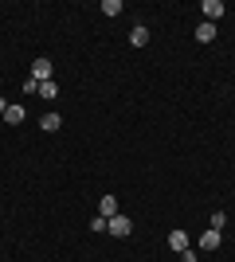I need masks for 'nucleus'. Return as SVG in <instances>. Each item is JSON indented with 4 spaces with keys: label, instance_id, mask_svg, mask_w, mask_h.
I'll use <instances>...</instances> for the list:
<instances>
[{
    "label": "nucleus",
    "instance_id": "1",
    "mask_svg": "<svg viewBox=\"0 0 235 262\" xmlns=\"http://www.w3.org/2000/svg\"><path fill=\"white\" fill-rule=\"evenodd\" d=\"M106 231H110V235H118V239H125V235L134 231V219L118 211V215H114V219H106Z\"/></svg>",
    "mask_w": 235,
    "mask_h": 262
},
{
    "label": "nucleus",
    "instance_id": "2",
    "mask_svg": "<svg viewBox=\"0 0 235 262\" xmlns=\"http://www.w3.org/2000/svg\"><path fill=\"white\" fill-rule=\"evenodd\" d=\"M51 71H55L51 59H35V63H32V78H35V82H51V78H55Z\"/></svg>",
    "mask_w": 235,
    "mask_h": 262
},
{
    "label": "nucleus",
    "instance_id": "3",
    "mask_svg": "<svg viewBox=\"0 0 235 262\" xmlns=\"http://www.w3.org/2000/svg\"><path fill=\"white\" fill-rule=\"evenodd\" d=\"M200 12L208 16V24H216L220 16H224V0H204V4H200Z\"/></svg>",
    "mask_w": 235,
    "mask_h": 262
},
{
    "label": "nucleus",
    "instance_id": "4",
    "mask_svg": "<svg viewBox=\"0 0 235 262\" xmlns=\"http://www.w3.org/2000/svg\"><path fill=\"white\" fill-rule=\"evenodd\" d=\"M98 215L102 219H114V215H118V200H114V196H102L98 200Z\"/></svg>",
    "mask_w": 235,
    "mask_h": 262
},
{
    "label": "nucleus",
    "instance_id": "5",
    "mask_svg": "<svg viewBox=\"0 0 235 262\" xmlns=\"http://www.w3.org/2000/svg\"><path fill=\"white\" fill-rule=\"evenodd\" d=\"M168 247L173 251H188V231H168Z\"/></svg>",
    "mask_w": 235,
    "mask_h": 262
},
{
    "label": "nucleus",
    "instance_id": "6",
    "mask_svg": "<svg viewBox=\"0 0 235 262\" xmlns=\"http://www.w3.org/2000/svg\"><path fill=\"white\" fill-rule=\"evenodd\" d=\"M24 118H28V110H24V106H8V110H4V121H8V125H24Z\"/></svg>",
    "mask_w": 235,
    "mask_h": 262
},
{
    "label": "nucleus",
    "instance_id": "7",
    "mask_svg": "<svg viewBox=\"0 0 235 262\" xmlns=\"http://www.w3.org/2000/svg\"><path fill=\"white\" fill-rule=\"evenodd\" d=\"M196 39H200V43H216V24L204 20L200 28H196Z\"/></svg>",
    "mask_w": 235,
    "mask_h": 262
},
{
    "label": "nucleus",
    "instance_id": "8",
    "mask_svg": "<svg viewBox=\"0 0 235 262\" xmlns=\"http://www.w3.org/2000/svg\"><path fill=\"white\" fill-rule=\"evenodd\" d=\"M220 247V231H204L200 235V251H216Z\"/></svg>",
    "mask_w": 235,
    "mask_h": 262
},
{
    "label": "nucleus",
    "instance_id": "9",
    "mask_svg": "<svg viewBox=\"0 0 235 262\" xmlns=\"http://www.w3.org/2000/svg\"><path fill=\"white\" fill-rule=\"evenodd\" d=\"M130 43H134V47H145V43H149V28H141V24H137L134 32H130Z\"/></svg>",
    "mask_w": 235,
    "mask_h": 262
},
{
    "label": "nucleus",
    "instance_id": "10",
    "mask_svg": "<svg viewBox=\"0 0 235 262\" xmlns=\"http://www.w3.org/2000/svg\"><path fill=\"white\" fill-rule=\"evenodd\" d=\"M39 125H44L47 133H55V129H63V118H59V114H44V121H39Z\"/></svg>",
    "mask_w": 235,
    "mask_h": 262
},
{
    "label": "nucleus",
    "instance_id": "11",
    "mask_svg": "<svg viewBox=\"0 0 235 262\" xmlns=\"http://www.w3.org/2000/svg\"><path fill=\"white\" fill-rule=\"evenodd\" d=\"M55 94H59L55 78H51V82H39V98H47V102H51V98H55Z\"/></svg>",
    "mask_w": 235,
    "mask_h": 262
},
{
    "label": "nucleus",
    "instance_id": "12",
    "mask_svg": "<svg viewBox=\"0 0 235 262\" xmlns=\"http://www.w3.org/2000/svg\"><path fill=\"white\" fill-rule=\"evenodd\" d=\"M102 12L106 16H122V0H102Z\"/></svg>",
    "mask_w": 235,
    "mask_h": 262
},
{
    "label": "nucleus",
    "instance_id": "13",
    "mask_svg": "<svg viewBox=\"0 0 235 262\" xmlns=\"http://www.w3.org/2000/svg\"><path fill=\"white\" fill-rule=\"evenodd\" d=\"M227 223V211H212V231H224Z\"/></svg>",
    "mask_w": 235,
    "mask_h": 262
},
{
    "label": "nucleus",
    "instance_id": "14",
    "mask_svg": "<svg viewBox=\"0 0 235 262\" xmlns=\"http://www.w3.org/2000/svg\"><path fill=\"white\" fill-rule=\"evenodd\" d=\"M180 262H200V254H196V251L188 247V251H180Z\"/></svg>",
    "mask_w": 235,
    "mask_h": 262
},
{
    "label": "nucleus",
    "instance_id": "15",
    "mask_svg": "<svg viewBox=\"0 0 235 262\" xmlns=\"http://www.w3.org/2000/svg\"><path fill=\"white\" fill-rule=\"evenodd\" d=\"M4 110H8V102H4V98H0V118H4Z\"/></svg>",
    "mask_w": 235,
    "mask_h": 262
}]
</instances>
